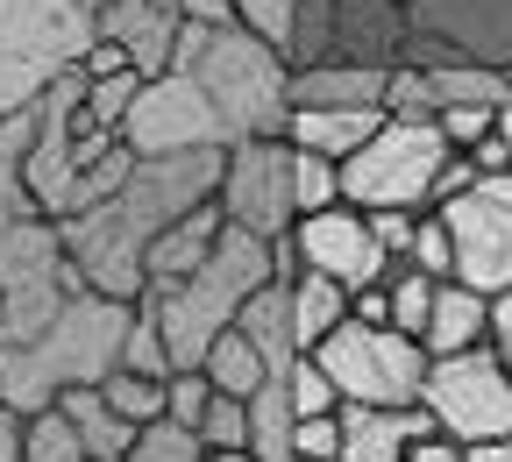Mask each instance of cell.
I'll return each instance as SVG.
<instances>
[{"label":"cell","mask_w":512,"mask_h":462,"mask_svg":"<svg viewBox=\"0 0 512 462\" xmlns=\"http://www.w3.org/2000/svg\"><path fill=\"white\" fill-rule=\"evenodd\" d=\"M221 178V150H185V157H136L128 178L107 200L79 207L57 221V242L72 256L79 285L107 292V299H136L143 292V249L192 207L207 200Z\"/></svg>","instance_id":"obj_1"},{"label":"cell","mask_w":512,"mask_h":462,"mask_svg":"<svg viewBox=\"0 0 512 462\" xmlns=\"http://www.w3.org/2000/svg\"><path fill=\"white\" fill-rule=\"evenodd\" d=\"M128 299H107L93 285H79L29 342H0V406L15 413H43L57 391L72 384H100L121 363V335H128Z\"/></svg>","instance_id":"obj_2"},{"label":"cell","mask_w":512,"mask_h":462,"mask_svg":"<svg viewBox=\"0 0 512 462\" xmlns=\"http://www.w3.org/2000/svg\"><path fill=\"white\" fill-rule=\"evenodd\" d=\"M178 72L207 93L221 136L242 143V136H278L285 114H292V64L285 50H271L264 36H249L242 22H185L178 36Z\"/></svg>","instance_id":"obj_3"},{"label":"cell","mask_w":512,"mask_h":462,"mask_svg":"<svg viewBox=\"0 0 512 462\" xmlns=\"http://www.w3.org/2000/svg\"><path fill=\"white\" fill-rule=\"evenodd\" d=\"M264 278H271V242H256V235H242V228L221 221V235H214L200 271H185L171 285H143L136 306L157 320V342H164L171 370H200L207 342L221 335V327H235L242 299Z\"/></svg>","instance_id":"obj_4"},{"label":"cell","mask_w":512,"mask_h":462,"mask_svg":"<svg viewBox=\"0 0 512 462\" xmlns=\"http://www.w3.org/2000/svg\"><path fill=\"white\" fill-rule=\"evenodd\" d=\"M93 50L86 0H0V114H22Z\"/></svg>","instance_id":"obj_5"},{"label":"cell","mask_w":512,"mask_h":462,"mask_svg":"<svg viewBox=\"0 0 512 462\" xmlns=\"http://www.w3.org/2000/svg\"><path fill=\"white\" fill-rule=\"evenodd\" d=\"M79 292V271L36 207H0V342H29Z\"/></svg>","instance_id":"obj_6"},{"label":"cell","mask_w":512,"mask_h":462,"mask_svg":"<svg viewBox=\"0 0 512 462\" xmlns=\"http://www.w3.org/2000/svg\"><path fill=\"white\" fill-rule=\"evenodd\" d=\"M320 377L335 384V399L349 406H420V377H427V349L399 327H363V320H342L328 327L313 349Z\"/></svg>","instance_id":"obj_7"},{"label":"cell","mask_w":512,"mask_h":462,"mask_svg":"<svg viewBox=\"0 0 512 462\" xmlns=\"http://www.w3.org/2000/svg\"><path fill=\"white\" fill-rule=\"evenodd\" d=\"M448 157H456V150L441 143L434 121L384 114L377 136L342 157V207H356V214H377V207H427L434 171H441Z\"/></svg>","instance_id":"obj_8"},{"label":"cell","mask_w":512,"mask_h":462,"mask_svg":"<svg viewBox=\"0 0 512 462\" xmlns=\"http://www.w3.org/2000/svg\"><path fill=\"white\" fill-rule=\"evenodd\" d=\"M420 413H427L448 441L512 434V377H505V363H498L484 342H477V349H456V356H427Z\"/></svg>","instance_id":"obj_9"},{"label":"cell","mask_w":512,"mask_h":462,"mask_svg":"<svg viewBox=\"0 0 512 462\" xmlns=\"http://www.w3.org/2000/svg\"><path fill=\"white\" fill-rule=\"evenodd\" d=\"M214 207L228 228L256 235V242H285L292 235V150L285 136H242L221 150V178H214Z\"/></svg>","instance_id":"obj_10"},{"label":"cell","mask_w":512,"mask_h":462,"mask_svg":"<svg viewBox=\"0 0 512 462\" xmlns=\"http://www.w3.org/2000/svg\"><path fill=\"white\" fill-rule=\"evenodd\" d=\"M448 228V256H456V285L470 292H512V171H484L470 192L434 207Z\"/></svg>","instance_id":"obj_11"},{"label":"cell","mask_w":512,"mask_h":462,"mask_svg":"<svg viewBox=\"0 0 512 462\" xmlns=\"http://www.w3.org/2000/svg\"><path fill=\"white\" fill-rule=\"evenodd\" d=\"M114 136L128 143V157H185V150H228V136H221V121H214L207 93L192 86V79L178 72V64L136 86V100H128V114H121V128H114Z\"/></svg>","instance_id":"obj_12"},{"label":"cell","mask_w":512,"mask_h":462,"mask_svg":"<svg viewBox=\"0 0 512 462\" xmlns=\"http://www.w3.org/2000/svg\"><path fill=\"white\" fill-rule=\"evenodd\" d=\"M285 242H292V256H299V271H320V278H335L342 292H356V285H377L384 271H392V256L377 249V228H370V214H356V207H320V214H299Z\"/></svg>","instance_id":"obj_13"},{"label":"cell","mask_w":512,"mask_h":462,"mask_svg":"<svg viewBox=\"0 0 512 462\" xmlns=\"http://www.w3.org/2000/svg\"><path fill=\"white\" fill-rule=\"evenodd\" d=\"M93 36L114 43L143 79H157V72H171V57H178L185 15H178V0H100V8H93Z\"/></svg>","instance_id":"obj_14"},{"label":"cell","mask_w":512,"mask_h":462,"mask_svg":"<svg viewBox=\"0 0 512 462\" xmlns=\"http://www.w3.org/2000/svg\"><path fill=\"white\" fill-rule=\"evenodd\" d=\"M335 427H342V448L335 462H406V448L434 427L420 406H335Z\"/></svg>","instance_id":"obj_15"},{"label":"cell","mask_w":512,"mask_h":462,"mask_svg":"<svg viewBox=\"0 0 512 462\" xmlns=\"http://www.w3.org/2000/svg\"><path fill=\"white\" fill-rule=\"evenodd\" d=\"M377 121H384V107H292L278 136H285L292 150H313V157L342 164L349 150H363V143L377 136Z\"/></svg>","instance_id":"obj_16"},{"label":"cell","mask_w":512,"mask_h":462,"mask_svg":"<svg viewBox=\"0 0 512 462\" xmlns=\"http://www.w3.org/2000/svg\"><path fill=\"white\" fill-rule=\"evenodd\" d=\"M384 100V64L370 57H320L292 72V107H377Z\"/></svg>","instance_id":"obj_17"},{"label":"cell","mask_w":512,"mask_h":462,"mask_svg":"<svg viewBox=\"0 0 512 462\" xmlns=\"http://www.w3.org/2000/svg\"><path fill=\"white\" fill-rule=\"evenodd\" d=\"M214 235H221V207H214V192H207V200H192V207L143 249V285H171V278H185V271H200L207 249H214Z\"/></svg>","instance_id":"obj_18"},{"label":"cell","mask_w":512,"mask_h":462,"mask_svg":"<svg viewBox=\"0 0 512 462\" xmlns=\"http://www.w3.org/2000/svg\"><path fill=\"white\" fill-rule=\"evenodd\" d=\"M484 342V292L456 285V278H434V306H427V327H420V349L427 356H456V349H477Z\"/></svg>","instance_id":"obj_19"},{"label":"cell","mask_w":512,"mask_h":462,"mask_svg":"<svg viewBox=\"0 0 512 462\" xmlns=\"http://www.w3.org/2000/svg\"><path fill=\"white\" fill-rule=\"evenodd\" d=\"M64 420H72V434H79V448H86V462H114L128 441H136V427H128L107 399H100V384H72V391H57L50 399Z\"/></svg>","instance_id":"obj_20"},{"label":"cell","mask_w":512,"mask_h":462,"mask_svg":"<svg viewBox=\"0 0 512 462\" xmlns=\"http://www.w3.org/2000/svg\"><path fill=\"white\" fill-rule=\"evenodd\" d=\"M285 313H292V342H299V356H306L328 327L349 320V292H342L335 278H320V271H292V278H285Z\"/></svg>","instance_id":"obj_21"},{"label":"cell","mask_w":512,"mask_h":462,"mask_svg":"<svg viewBox=\"0 0 512 462\" xmlns=\"http://www.w3.org/2000/svg\"><path fill=\"white\" fill-rule=\"evenodd\" d=\"M235 327L264 349V363L271 370H285L292 356H299V342H292V313H285V278H264L249 299H242V313H235Z\"/></svg>","instance_id":"obj_22"},{"label":"cell","mask_w":512,"mask_h":462,"mask_svg":"<svg viewBox=\"0 0 512 462\" xmlns=\"http://www.w3.org/2000/svg\"><path fill=\"white\" fill-rule=\"evenodd\" d=\"M264 349H256L242 327H221V335L207 342V356H200V377L214 384V391H228V399H249L256 384H264Z\"/></svg>","instance_id":"obj_23"},{"label":"cell","mask_w":512,"mask_h":462,"mask_svg":"<svg viewBox=\"0 0 512 462\" xmlns=\"http://www.w3.org/2000/svg\"><path fill=\"white\" fill-rule=\"evenodd\" d=\"M72 72H79V64H72ZM136 86H143V72H100V79L79 72V128L114 136L121 114H128V100H136Z\"/></svg>","instance_id":"obj_24"},{"label":"cell","mask_w":512,"mask_h":462,"mask_svg":"<svg viewBox=\"0 0 512 462\" xmlns=\"http://www.w3.org/2000/svg\"><path fill=\"white\" fill-rule=\"evenodd\" d=\"M100 399L128 420V427H150V420H164V377H136V370H107L100 377Z\"/></svg>","instance_id":"obj_25"},{"label":"cell","mask_w":512,"mask_h":462,"mask_svg":"<svg viewBox=\"0 0 512 462\" xmlns=\"http://www.w3.org/2000/svg\"><path fill=\"white\" fill-rule=\"evenodd\" d=\"M320 207H342V164L313 157V150H292V214H320Z\"/></svg>","instance_id":"obj_26"},{"label":"cell","mask_w":512,"mask_h":462,"mask_svg":"<svg viewBox=\"0 0 512 462\" xmlns=\"http://www.w3.org/2000/svg\"><path fill=\"white\" fill-rule=\"evenodd\" d=\"M114 462H207V448L178 420H150V427H136V441H128Z\"/></svg>","instance_id":"obj_27"},{"label":"cell","mask_w":512,"mask_h":462,"mask_svg":"<svg viewBox=\"0 0 512 462\" xmlns=\"http://www.w3.org/2000/svg\"><path fill=\"white\" fill-rule=\"evenodd\" d=\"M22 462H86V448H79L72 420H64L57 406L22 413Z\"/></svg>","instance_id":"obj_28"},{"label":"cell","mask_w":512,"mask_h":462,"mask_svg":"<svg viewBox=\"0 0 512 462\" xmlns=\"http://www.w3.org/2000/svg\"><path fill=\"white\" fill-rule=\"evenodd\" d=\"M235 8V22L249 29V36H264L271 50H299V0H228Z\"/></svg>","instance_id":"obj_29"},{"label":"cell","mask_w":512,"mask_h":462,"mask_svg":"<svg viewBox=\"0 0 512 462\" xmlns=\"http://www.w3.org/2000/svg\"><path fill=\"white\" fill-rule=\"evenodd\" d=\"M22 150H29V107L0 114V207H29L22 192Z\"/></svg>","instance_id":"obj_30"},{"label":"cell","mask_w":512,"mask_h":462,"mask_svg":"<svg viewBox=\"0 0 512 462\" xmlns=\"http://www.w3.org/2000/svg\"><path fill=\"white\" fill-rule=\"evenodd\" d=\"M285 391H292V413H299V420L335 413V406H342V399H335V384L320 377V363H313V356H292V363H285Z\"/></svg>","instance_id":"obj_31"},{"label":"cell","mask_w":512,"mask_h":462,"mask_svg":"<svg viewBox=\"0 0 512 462\" xmlns=\"http://www.w3.org/2000/svg\"><path fill=\"white\" fill-rule=\"evenodd\" d=\"M434 128L448 150H470L491 136V100H448V107H434Z\"/></svg>","instance_id":"obj_32"},{"label":"cell","mask_w":512,"mask_h":462,"mask_svg":"<svg viewBox=\"0 0 512 462\" xmlns=\"http://www.w3.org/2000/svg\"><path fill=\"white\" fill-rule=\"evenodd\" d=\"M406 263H413V271H427V278H448V271H456V256H448V228H441V214H434V207H420Z\"/></svg>","instance_id":"obj_33"},{"label":"cell","mask_w":512,"mask_h":462,"mask_svg":"<svg viewBox=\"0 0 512 462\" xmlns=\"http://www.w3.org/2000/svg\"><path fill=\"white\" fill-rule=\"evenodd\" d=\"M207 399H214V384H207L200 370H171V377H164V420H178V427H200Z\"/></svg>","instance_id":"obj_34"},{"label":"cell","mask_w":512,"mask_h":462,"mask_svg":"<svg viewBox=\"0 0 512 462\" xmlns=\"http://www.w3.org/2000/svg\"><path fill=\"white\" fill-rule=\"evenodd\" d=\"M384 114L399 121H434V93H427V72H384Z\"/></svg>","instance_id":"obj_35"},{"label":"cell","mask_w":512,"mask_h":462,"mask_svg":"<svg viewBox=\"0 0 512 462\" xmlns=\"http://www.w3.org/2000/svg\"><path fill=\"white\" fill-rule=\"evenodd\" d=\"M200 448H242V399H228V391H214L207 413H200Z\"/></svg>","instance_id":"obj_36"},{"label":"cell","mask_w":512,"mask_h":462,"mask_svg":"<svg viewBox=\"0 0 512 462\" xmlns=\"http://www.w3.org/2000/svg\"><path fill=\"white\" fill-rule=\"evenodd\" d=\"M335 448H342L335 413H313V420H299V427H292V455H306V462H335Z\"/></svg>","instance_id":"obj_37"},{"label":"cell","mask_w":512,"mask_h":462,"mask_svg":"<svg viewBox=\"0 0 512 462\" xmlns=\"http://www.w3.org/2000/svg\"><path fill=\"white\" fill-rule=\"evenodd\" d=\"M484 349L505 363V377H512V292H491L484 299Z\"/></svg>","instance_id":"obj_38"},{"label":"cell","mask_w":512,"mask_h":462,"mask_svg":"<svg viewBox=\"0 0 512 462\" xmlns=\"http://www.w3.org/2000/svg\"><path fill=\"white\" fill-rule=\"evenodd\" d=\"M349 320H363V327H392V306H384V278L349 292Z\"/></svg>","instance_id":"obj_39"},{"label":"cell","mask_w":512,"mask_h":462,"mask_svg":"<svg viewBox=\"0 0 512 462\" xmlns=\"http://www.w3.org/2000/svg\"><path fill=\"white\" fill-rule=\"evenodd\" d=\"M406 462H463V441H448L441 427H427V434L406 448Z\"/></svg>","instance_id":"obj_40"},{"label":"cell","mask_w":512,"mask_h":462,"mask_svg":"<svg viewBox=\"0 0 512 462\" xmlns=\"http://www.w3.org/2000/svg\"><path fill=\"white\" fill-rule=\"evenodd\" d=\"M79 72H86V79H100V72H136V64H128L114 43H100V36H93V50L79 57Z\"/></svg>","instance_id":"obj_41"},{"label":"cell","mask_w":512,"mask_h":462,"mask_svg":"<svg viewBox=\"0 0 512 462\" xmlns=\"http://www.w3.org/2000/svg\"><path fill=\"white\" fill-rule=\"evenodd\" d=\"M178 15H185V22H207V29H214V22H235L228 0H178Z\"/></svg>","instance_id":"obj_42"},{"label":"cell","mask_w":512,"mask_h":462,"mask_svg":"<svg viewBox=\"0 0 512 462\" xmlns=\"http://www.w3.org/2000/svg\"><path fill=\"white\" fill-rule=\"evenodd\" d=\"M0 462H22V413L0 406Z\"/></svg>","instance_id":"obj_43"},{"label":"cell","mask_w":512,"mask_h":462,"mask_svg":"<svg viewBox=\"0 0 512 462\" xmlns=\"http://www.w3.org/2000/svg\"><path fill=\"white\" fill-rule=\"evenodd\" d=\"M463 462H512V434H491V441H463Z\"/></svg>","instance_id":"obj_44"},{"label":"cell","mask_w":512,"mask_h":462,"mask_svg":"<svg viewBox=\"0 0 512 462\" xmlns=\"http://www.w3.org/2000/svg\"><path fill=\"white\" fill-rule=\"evenodd\" d=\"M207 462H249V448H207Z\"/></svg>","instance_id":"obj_45"},{"label":"cell","mask_w":512,"mask_h":462,"mask_svg":"<svg viewBox=\"0 0 512 462\" xmlns=\"http://www.w3.org/2000/svg\"><path fill=\"white\" fill-rule=\"evenodd\" d=\"M86 8H100V0H86Z\"/></svg>","instance_id":"obj_46"},{"label":"cell","mask_w":512,"mask_h":462,"mask_svg":"<svg viewBox=\"0 0 512 462\" xmlns=\"http://www.w3.org/2000/svg\"><path fill=\"white\" fill-rule=\"evenodd\" d=\"M292 462H306V455H292Z\"/></svg>","instance_id":"obj_47"}]
</instances>
